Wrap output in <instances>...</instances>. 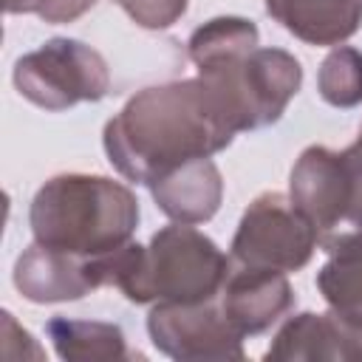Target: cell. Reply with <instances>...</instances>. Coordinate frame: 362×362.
<instances>
[{"label":"cell","mask_w":362,"mask_h":362,"mask_svg":"<svg viewBox=\"0 0 362 362\" xmlns=\"http://www.w3.org/2000/svg\"><path fill=\"white\" fill-rule=\"evenodd\" d=\"M235 136L223 102L195 76L150 85L130 96L105 124L102 144L119 175L150 187L192 158H212Z\"/></svg>","instance_id":"obj_1"},{"label":"cell","mask_w":362,"mask_h":362,"mask_svg":"<svg viewBox=\"0 0 362 362\" xmlns=\"http://www.w3.org/2000/svg\"><path fill=\"white\" fill-rule=\"evenodd\" d=\"M198 76L218 93L238 133L260 130L286 113L303 85V68L283 48H263L246 17H212L187 42Z\"/></svg>","instance_id":"obj_2"},{"label":"cell","mask_w":362,"mask_h":362,"mask_svg":"<svg viewBox=\"0 0 362 362\" xmlns=\"http://www.w3.org/2000/svg\"><path fill=\"white\" fill-rule=\"evenodd\" d=\"M139 198L122 181L88 173L48 178L31 201L28 223L37 243L79 257H107L139 229Z\"/></svg>","instance_id":"obj_3"},{"label":"cell","mask_w":362,"mask_h":362,"mask_svg":"<svg viewBox=\"0 0 362 362\" xmlns=\"http://www.w3.org/2000/svg\"><path fill=\"white\" fill-rule=\"evenodd\" d=\"M232 257L192 223L158 229L147 246L127 243L110 257V286L130 303H198L218 297Z\"/></svg>","instance_id":"obj_4"},{"label":"cell","mask_w":362,"mask_h":362,"mask_svg":"<svg viewBox=\"0 0 362 362\" xmlns=\"http://www.w3.org/2000/svg\"><path fill=\"white\" fill-rule=\"evenodd\" d=\"M23 99L42 110H68L79 102H99L110 90L105 57L82 40L54 37L23 54L11 71Z\"/></svg>","instance_id":"obj_5"},{"label":"cell","mask_w":362,"mask_h":362,"mask_svg":"<svg viewBox=\"0 0 362 362\" xmlns=\"http://www.w3.org/2000/svg\"><path fill=\"white\" fill-rule=\"evenodd\" d=\"M320 246L317 226L283 192H260L240 215L232 238V263L243 269L300 272Z\"/></svg>","instance_id":"obj_6"},{"label":"cell","mask_w":362,"mask_h":362,"mask_svg":"<svg viewBox=\"0 0 362 362\" xmlns=\"http://www.w3.org/2000/svg\"><path fill=\"white\" fill-rule=\"evenodd\" d=\"M288 198L317 226L320 246L345 229H362V184L345 150L305 147L288 175Z\"/></svg>","instance_id":"obj_7"},{"label":"cell","mask_w":362,"mask_h":362,"mask_svg":"<svg viewBox=\"0 0 362 362\" xmlns=\"http://www.w3.org/2000/svg\"><path fill=\"white\" fill-rule=\"evenodd\" d=\"M150 342L181 362L243 359V334L229 322L218 297L198 303H153L147 314Z\"/></svg>","instance_id":"obj_8"},{"label":"cell","mask_w":362,"mask_h":362,"mask_svg":"<svg viewBox=\"0 0 362 362\" xmlns=\"http://www.w3.org/2000/svg\"><path fill=\"white\" fill-rule=\"evenodd\" d=\"M14 288L28 303H71L110 286V255L79 257L42 243H31L14 260Z\"/></svg>","instance_id":"obj_9"},{"label":"cell","mask_w":362,"mask_h":362,"mask_svg":"<svg viewBox=\"0 0 362 362\" xmlns=\"http://www.w3.org/2000/svg\"><path fill=\"white\" fill-rule=\"evenodd\" d=\"M274 362H362V320L342 311L288 317L266 348Z\"/></svg>","instance_id":"obj_10"},{"label":"cell","mask_w":362,"mask_h":362,"mask_svg":"<svg viewBox=\"0 0 362 362\" xmlns=\"http://www.w3.org/2000/svg\"><path fill=\"white\" fill-rule=\"evenodd\" d=\"M218 300L229 322L243 337H255L269 331L294 308V288L283 272L243 269L232 263Z\"/></svg>","instance_id":"obj_11"},{"label":"cell","mask_w":362,"mask_h":362,"mask_svg":"<svg viewBox=\"0 0 362 362\" xmlns=\"http://www.w3.org/2000/svg\"><path fill=\"white\" fill-rule=\"evenodd\" d=\"M156 206L175 223H206L223 201V175L212 158H192L150 184Z\"/></svg>","instance_id":"obj_12"},{"label":"cell","mask_w":362,"mask_h":362,"mask_svg":"<svg viewBox=\"0 0 362 362\" xmlns=\"http://www.w3.org/2000/svg\"><path fill=\"white\" fill-rule=\"evenodd\" d=\"M266 14L308 45H342L362 25V0H266Z\"/></svg>","instance_id":"obj_13"},{"label":"cell","mask_w":362,"mask_h":362,"mask_svg":"<svg viewBox=\"0 0 362 362\" xmlns=\"http://www.w3.org/2000/svg\"><path fill=\"white\" fill-rule=\"evenodd\" d=\"M328 260L317 272V288L328 308L362 320V229H345L322 240Z\"/></svg>","instance_id":"obj_14"},{"label":"cell","mask_w":362,"mask_h":362,"mask_svg":"<svg viewBox=\"0 0 362 362\" xmlns=\"http://www.w3.org/2000/svg\"><path fill=\"white\" fill-rule=\"evenodd\" d=\"M45 334L57 356L68 362H122L139 356L127 348V337L116 322L54 317L48 320Z\"/></svg>","instance_id":"obj_15"},{"label":"cell","mask_w":362,"mask_h":362,"mask_svg":"<svg viewBox=\"0 0 362 362\" xmlns=\"http://www.w3.org/2000/svg\"><path fill=\"white\" fill-rule=\"evenodd\" d=\"M317 90L331 107L362 105V51L354 45H334L317 71Z\"/></svg>","instance_id":"obj_16"},{"label":"cell","mask_w":362,"mask_h":362,"mask_svg":"<svg viewBox=\"0 0 362 362\" xmlns=\"http://www.w3.org/2000/svg\"><path fill=\"white\" fill-rule=\"evenodd\" d=\"M136 25L147 31H164L175 25L184 14L189 0H113Z\"/></svg>","instance_id":"obj_17"},{"label":"cell","mask_w":362,"mask_h":362,"mask_svg":"<svg viewBox=\"0 0 362 362\" xmlns=\"http://www.w3.org/2000/svg\"><path fill=\"white\" fill-rule=\"evenodd\" d=\"M96 0H37V17L45 23H74L88 14Z\"/></svg>","instance_id":"obj_18"},{"label":"cell","mask_w":362,"mask_h":362,"mask_svg":"<svg viewBox=\"0 0 362 362\" xmlns=\"http://www.w3.org/2000/svg\"><path fill=\"white\" fill-rule=\"evenodd\" d=\"M345 153H348V158H351V164H354V170H356V178H359V184H362V124H359V136H356V141L348 144Z\"/></svg>","instance_id":"obj_19"},{"label":"cell","mask_w":362,"mask_h":362,"mask_svg":"<svg viewBox=\"0 0 362 362\" xmlns=\"http://www.w3.org/2000/svg\"><path fill=\"white\" fill-rule=\"evenodd\" d=\"M8 14H34L37 11V0H3Z\"/></svg>","instance_id":"obj_20"}]
</instances>
